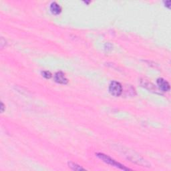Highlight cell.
I'll return each mask as SVG.
<instances>
[{"label":"cell","mask_w":171,"mask_h":171,"mask_svg":"<svg viewBox=\"0 0 171 171\" xmlns=\"http://www.w3.org/2000/svg\"><path fill=\"white\" fill-rule=\"evenodd\" d=\"M97 157H98L100 159H101L102 161H104V163H107L108 164L111 165V166H115L116 168H118V169L123 170H130L128 168L125 167L124 165H122V164H120L119 163H118L116 160H114V159L111 158L110 157H108V156L104 154H102V153H98V154H96Z\"/></svg>","instance_id":"obj_1"},{"label":"cell","mask_w":171,"mask_h":171,"mask_svg":"<svg viewBox=\"0 0 171 171\" xmlns=\"http://www.w3.org/2000/svg\"><path fill=\"white\" fill-rule=\"evenodd\" d=\"M109 92L114 96H119L122 93V86L119 82L112 81L109 85Z\"/></svg>","instance_id":"obj_2"},{"label":"cell","mask_w":171,"mask_h":171,"mask_svg":"<svg viewBox=\"0 0 171 171\" xmlns=\"http://www.w3.org/2000/svg\"><path fill=\"white\" fill-rule=\"evenodd\" d=\"M157 82L159 89L163 91V92H168V91L170 90V84L164 79L162 78H158Z\"/></svg>","instance_id":"obj_3"},{"label":"cell","mask_w":171,"mask_h":171,"mask_svg":"<svg viewBox=\"0 0 171 171\" xmlns=\"http://www.w3.org/2000/svg\"><path fill=\"white\" fill-rule=\"evenodd\" d=\"M54 80L57 83L60 84H66L68 82L67 78L62 72H58L56 73L54 76Z\"/></svg>","instance_id":"obj_4"},{"label":"cell","mask_w":171,"mask_h":171,"mask_svg":"<svg viewBox=\"0 0 171 171\" xmlns=\"http://www.w3.org/2000/svg\"><path fill=\"white\" fill-rule=\"evenodd\" d=\"M50 9L52 14L54 15L60 14L62 11V8L56 2H52L51 5H50Z\"/></svg>","instance_id":"obj_5"},{"label":"cell","mask_w":171,"mask_h":171,"mask_svg":"<svg viewBox=\"0 0 171 171\" xmlns=\"http://www.w3.org/2000/svg\"><path fill=\"white\" fill-rule=\"evenodd\" d=\"M141 85H142L144 88H145L150 91H154V92H157V89H156V87L154 86L153 85L151 82L147 81L146 80H141Z\"/></svg>","instance_id":"obj_6"},{"label":"cell","mask_w":171,"mask_h":171,"mask_svg":"<svg viewBox=\"0 0 171 171\" xmlns=\"http://www.w3.org/2000/svg\"><path fill=\"white\" fill-rule=\"evenodd\" d=\"M68 165H69V167L70 168V169L74 170H84V169H83V168L81 167L80 166H79V165L78 164H76L75 163H68Z\"/></svg>","instance_id":"obj_7"},{"label":"cell","mask_w":171,"mask_h":171,"mask_svg":"<svg viewBox=\"0 0 171 171\" xmlns=\"http://www.w3.org/2000/svg\"><path fill=\"white\" fill-rule=\"evenodd\" d=\"M42 74L44 77L46 79H50L52 77V74L49 71H44L42 72Z\"/></svg>","instance_id":"obj_8"},{"label":"cell","mask_w":171,"mask_h":171,"mask_svg":"<svg viewBox=\"0 0 171 171\" xmlns=\"http://www.w3.org/2000/svg\"><path fill=\"white\" fill-rule=\"evenodd\" d=\"M1 111H2V112H4V108H5V106L4 104H3V103L2 102V104H1Z\"/></svg>","instance_id":"obj_9"},{"label":"cell","mask_w":171,"mask_h":171,"mask_svg":"<svg viewBox=\"0 0 171 171\" xmlns=\"http://www.w3.org/2000/svg\"><path fill=\"white\" fill-rule=\"evenodd\" d=\"M165 4H167L166 7L170 8V1H167V2H165Z\"/></svg>","instance_id":"obj_10"}]
</instances>
